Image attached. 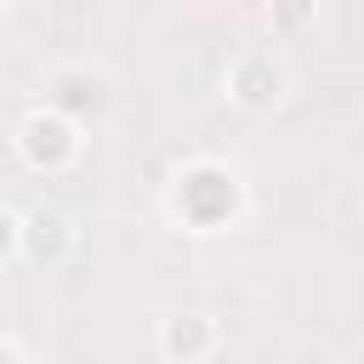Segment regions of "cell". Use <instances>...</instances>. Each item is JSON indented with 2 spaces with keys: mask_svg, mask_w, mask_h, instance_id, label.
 <instances>
[{
  "mask_svg": "<svg viewBox=\"0 0 364 364\" xmlns=\"http://www.w3.org/2000/svg\"><path fill=\"white\" fill-rule=\"evenodd\" d=\"M182 210L193 216V222H222L228 210H233V182L222 176V171H193L188 182H182Z\"/></svg>",
  "mask_w": 364,
  "mask_h": 364,
  "instance_id": "cell-1",
  "label": "cell"
},
{
  "mask_svg": "<svg viewBox=\"0 0 364 364\" xmlns=\"http://www.w3.org/2000/svg\"><path fill=\"white\" fill-rule=\"evenodd\" d=\"M63 148H68V131L63 125H51V119H34L28 125V154L34 159H63Z\"/></svg>",
  "mask_w": 364,
  "mask_h": 364,
  "instance_id": "cell-2",
  "label": "cell"
},
{
  "mask_svg": "<svg viewBox=\"0 0 364 364\" xmlns=\"http://www.w3.org/2000/svg\"><path fill=\"white\" fill-rule=\"evenodd\" d=\"M63 102L85 114V108H97V102H102V91H97V80H80V74H68V80H63Z\"/></svg>",
  "mask_w": 364,
  "mask_h": 364,
  "instance_id": "cell-3",
  "label": "cell"
},
{
  "mask_svg": "<svg viewBox=\"0 0 364 364\" xmlns=\"http://www.w3.org/2000/svg\"><path fill=\"white\" fill-rule=\"evenodd\" d=\"M199 341H205V330H199V324H176V330H171V347H176V353H182V347L193 353Z\"/></svg>",
  "mask_w": 364,
  "mask_h": 364,
  "instance_id": "cell-4",
  "label": "cell"
},
{
  "mask_svg": "<svg viewBox=\"0 0 364 364\" xmlns=\"http://www.w3.org/2000/svg\"><path fill=\"white\" fill-rule=\"evenodd\" d=\"M6 239H11V228H6V216H0V250H6Z\"/></svg>",
  "mask_w": 364,
  "mask_h": 364,
  "instance_id": "cell-5",
  "label": "cell"
},
{
  "mask_svg": "<svg viewBox=\"0 0 364 364\" xmlns=\"http://www.w3.org/2000/svg\"><path fill=\"white\" fill-rule=\"evenodd\" d=\"M0 364H11V358H6V353H0Z\"/></svg>",
  "mask_w": 364,
  "mask_h": 364,
  "instance_id": "cell-6",
  "label": "cell"
}]
</instances>
